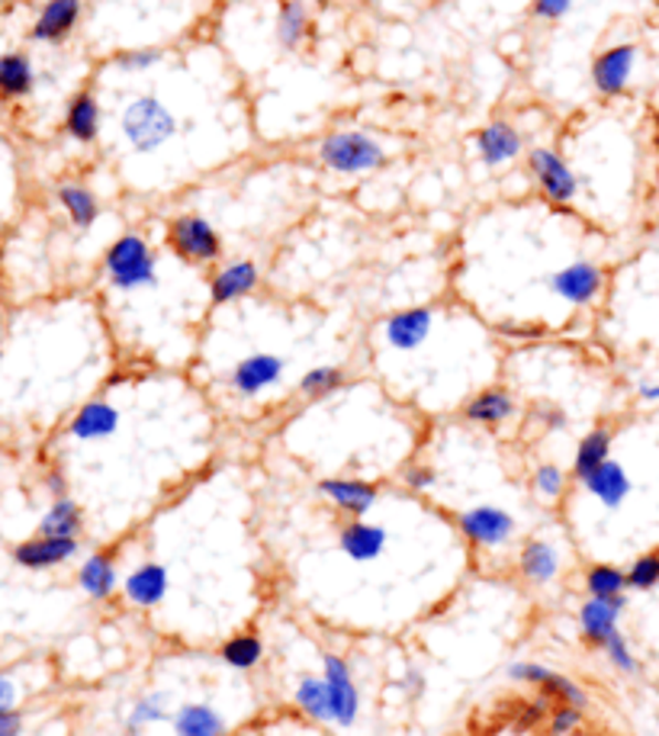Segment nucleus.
<instances>
[{
  "mask_svg": "<svg viewBox=\"0 0 659 736\" xmlns=\"http://www.w3.org/2000/svg\"><path fill=\"white\" fill-rule=\"evenodd\" d=\"M457 527L464 534V541L482 553L506 551L518 534V521L509 509L502 505H474V509H464L457 515Z\"/></svg>",
  "mask_w": 659,
  "mask_h": 736,
  "instance_id": "nucleus-5",
  "label": "nucleus"
},
{
  "mask_svg": "<svg viewBox=\"0 0 659 736\" xmlns=\"http://www.w3.org/2000/svg\"><path fill=\"white\" fill-rule=\"evenodd\" d=\"M220 660L235 672H252L264 660V640L245 630V633H232L220 647Z\"/></svg>",
  "mask_w": 659,
  "mask_h": 736,
  "instance_id": "nucleus-30",
  "label": "nucleus"
},
{
  "mask_svg": "<svg viewBox=\"0 0 659 736\" xmlns=\"http://www.w3.org/2000/svg\"><path fill=\"white\" fill-rule=\"evenodd\" d=\"M45 486H49V492H52L55 499H65V492H68V482H65L62 473H49Z\"/></svg>",
  "mask_w": 659,
  "mask_h": 736,
  "instance_id": "nucleus-50",
  "label": "nucleus"
},
{
  "mask_svg": "<svg viewBox=\"0 0 659 736\" xmlns=\"http://www.w3.org/2000/svg\"><path fill=\"white\" fill-rule=\"evenodd\" d=\"M77 20H81V0H49L30 36L36 42H62L72 36Z\"/></svg>",
  "mask_w": 659,
  "mask_h": 736,
  "instance_id": "nucleus-26",
  "label": "nucleus"
},
{
  "mask_svg": "<svg viewBox=\"0 0 659 736\" xmlns=\"http://www.w3.org/2000/svg\"><path fill=\"white\" fill-rule=\"evenodd\" d=\"M84 531V515L74 499H55L45 518L39 521V534L45 537H77Z\"/></svg>",
  "mask_w": 659,
  "mask_h": 736,
  "instance_id": "nucleus-33",
  "label": "nucleus"
},
{
  "mask_svg": "<svg viewBox=\"0 0 659 736\" xmlns=\"http://www.w3.org/2000/svg\"><path fill=\"white\" fill-rule=\"evenodd\" d=\"M634 68H637V45H630V42L608 45L592 62V84L602 97H618L627 90Z\"/></svg>",
  "mask_w": 659,
  "mask_h": 736,
  "instance_id": "nucleus-12",
  "label": "nucleus"
},
{
  "mask_svg": "<svg viewBox=\"0 0 659 736\" xmlns=\"http://www.w3.org/2000/svg\"><path fill=\"white\" fill-rule=\"evenodd\" d=\"M257 287H261V270L255 260H228V264H220L216 274L210 277V299L213 306H232L255 294Z\"/></svg>",
  "mask_w": 659,
  "mask_h": 736,
  "instance_id": "nucleus-14",
  "label": "nucleus"
},
{
  "mask_svg": "<svg viewBox=\"0 0 659 736\" xmlns=\"http://www.w3.org/2000/svg\"><path fill=\"white\" fill-rule=\"evenodd\" d=\"M474 146H477V154L482 158V164L502 168V164H509V161H514V158L521 154L524 142H521V132L514 129L512 122L496 119V122H489V126L479 129Z\"/></svg>",
  "mask_w": 659,
  "mask_h": 736,
  "instance_id": "nucleus-20",
  "label": "nucleus"
},
{
  "mask_svg": "<svg viewBox=\"0 0 659 736\" xmlns=\"http://www.w3.org/2000/svg\"><path fill=\"white\" fill-rule=\"evenodd\" d=\"M563 573V556L560 547L544 537H531L518 551V576L531 586H550Z\"/></svg>",
  "mask_w": 659,
  "mask_h": 736,
  "instance_id": "nucleus-17",
  "label": "nucleus"
},
{
  "mask_svg": "<svg viewBox=\"0 0 659 736\" xmlns=\"http://www.w3.org/2000/svg\"><path fill=\"white\" fill-rule=\"evenodd\" d=\"M319 158L334 174H366L386 161V151L361 129H341L322 139Z\"/></svg>",
  "mask_w": 659,
  "mask_h": 736,
  "instance_id": "nucleus-3",
  "label": "nucleus"
},
{
  "mask_svg": "<svg viewBox=\"0 0 659 736\" xmlns=\"http://www.w3.org/2000/svg\"><path fill=\"white\" fill-rule=\"evenodd\" d=\"M309 33V7L306 0H284L277 10V42L284 49H299Z\"/></svg>",
  "mask_w": 659,
  "mask_h": 736,
  "instance_id": "nucleus-34",
  "label": "nucleus"
},
{
  "mask_svg": "<svg viewBox=\"0 0 659 736\" xmlns=\"http://www.w3.org/2000/svg\"><path fill=\"white\" fill-rule=\"evenodd\" d=\"M344 386V370L338 364H319V367H309L299 383H296V393L302 399H326L331 393H338Z\"/></svg>",
  "mask_w": 659,
  "mask_h": 736,
  "instance_id": "nucleus-36",
  "label": "nucleus"
},
{
  "mask_svg": "<svg viewBox=\"0 0 659 736\" xmlns=\"http://www.w3.org/2000/svg\"><path fill=\"white\" fill-rule=\"evenodd\" d=\"M548 290L573 309L595 306L605 294V270L595 260H570L548 277Z\"/></svg>",
  "mask_w": 659,
  "mask_h": 736,
  "instance_id": "nucleus-9",
  "label": "nucleus"
},
{
  "mask_svg": "<svg viewBox=\"0 0 659 736\" xmlns=\"http://www.w3.org/2000/svg\"><path fill=\"white\" fill-rule=\"evenodd\" d=\"M123 139L136 148L139 154H151L158 148H164L178 136V116L168 110L158 97H136L119 119Z\"/></svg>",
  "mask_w": 659,
  "mask_h": 736,
  "instance_id": "nucleus-2",
  "label": "nucleus"
},
{
  "mask_svg": "<svg viewBox=\"0 0 659 736\" xmlns=\"http://www.w3.org/2000/svg\"><path fill=\"white\" fill-rule=\"evenodd\" d=\"M509 679L521 682V685H531L541 692V698L556 701V704H576V707H586L588 695L580 682H573L570 675L563 672H553L541 663H514L509 669Z\"/></svg>",
  "mask_w": 659,
  "mask_h": 736,
  "instance_id": "nucleus-11",
  "label": "nucleus"
},
{
  "mask_svg": "<svg viewBox=\"0 0 659 736\" xmlns=\"http://www.w3.org/2000/svg\"><path fill=\"white\" fill-rule=\"evenodd\" d=\"M544 714H548V698L528 701V704H521L518 724H521V727H534V724H541V717H544Z\"/></svg>",
  "mask_w": 659,
  "mask_h": 736,
  "instance_id": "nucleus-45",
  "label": "nucleus"
},
{
  "mask_svg": "<svg viewBox=\"0 0 659 736\" xmlns=\"http://www.w3.org/2000/svg\"><path fill=\"white\" fill-rule=\"evenodd\" d=\"M158 62H161V52H158V49H151V45L126 49V52H119V55H116V65H119L123 72H148V68H155Z\"/></svg>",
  "mask_w": 659,
  "mask_h": 736,
  "instance_id": "nucleus-42",
  "label": "nucleus"
},
{
  "mask_svg": "<svg viewBox=\"0 0 659 736\" xmlns=\"http://www.w3.org/2000/svg\"><path fill=\"white\" fill-rule=\"evenodd\" d=\"M637 399L647 405H659V380H647L637 386Z\"/></svg>",
  "mask_w": 659,
  "mask_h": 736,
  "instance_id": "nucleus-48",
  "label": "nucleus"
},
{
  "mask_svg": "<svg viewBox=\"0 0 659 736\" xmlns=\"http://www.w3.org/2000/svg\"><path fill=\"white\" fill-rule=\"evenodd\" d=\"M287 367L290 361L274 354V351H255V354H245L242 361H235V367L228 370V393L252 403L267 396L270 390L284 386L287 380Z\"/></svg>",
  "mask_w": 659,
  "mask_h": 736,
  "instance_id": "nucleus-4",
  "label": "nucleus"
},
{
  "mask_svg": "<svg viewBox=\"0 0 659 736\" xmlns=\"http://www.w3.org/2000/svg\"><path fill=\"white\" fill-rule=\"evenodd\" d=\"M573 10V0H531V13L544 23H556Z\"/></svg>",
  "mask_w": 659,
  "mask_h": 736,
  "instance_id": "nucleus-44",
  "label": "nucleus"
},
{
  "mask_svg": "<svg viewBox=\"0 0 659 736\" xmlns=\"http://www.w3.org/2000/svg\"><path fill=\"white\" fill-rule=\"evenodd\" d=\"M77 551H81L77 537H45V534H39V537L17 544L13 559L23 569H52V566H62V563L74 559Z\"/></svg>",
  "mask_w": 659,
  "mask_h": 736,
  "instance_id": "nucleus-19",
  "label": "nucleus"
},
{
  "mask_svg": "<svg viewBox=\"0 0 659 736\" xmlns=\"http://www.w3.org/2000/svg\"><path fill=\"white\" fill-rule=\"evenodd\" d=\"M168 589H171V576L161 563H139L123 583V598L139 611H151L168 598Z\"/></svg>",
  "mask_w": 659,
  "mask_h": 736,
  "instance_id": "nucleus-15",
  "label": "nucleus"
},
{
  "mask_svg": "<svg viewBox=\"0 0 659 736\" xmlns=\"http://www.w3.org/2000/svg\"><path fill=\"white\" fill-rule=\"evenodd\" d=\"M168 717V695L151 692L142 698L132 701L129 714H126V736H139L146 727H155Z\"/></svg>",
  "mask_w": 659,
  "mask_h": 736,
  "instance_id": "nucleus-37",
  "label": "nucleus"
},
{
  "mask_svg": "<svg viewBox=\"0 0 659 736\" xmlns=\"http://www.w3.org/2000/svg\"><path fill=\"white\" fill-rule=\"evenodd\" d=\"M602 650H605L608 663L615 665L618 672H624V675H637V672H640V663H637V657H634V650H630V640L624 637L621 630H618L615 637H608V643H605Z\"/></svg>",
  "mask_w": 659,
  "mask_h": 736,
  "instance_id": "nucleus-40",
  "label": "nucleus"
},
{
  "mask_svg": "<svg viewBox=\"0 0 659 736\" xmlns=\"http://www.w3.org/2000/svg\"><path fill=\"white\" fill-rule=\"evenodd\" d=\"M294 701L299 707V714H306L309 721H319V724H329V685L322 675H302L296 682Z\"/></svg>",
  "mask_w": 659,
  "mask_h": 736,
  "instance_id": "nucleus-32",
  "label": "nucleus"
},
{
  "mask_svg": "<svg viewBox=\"0 0 659 736\" xmlns=\"http://www.w3.org/2000/svg\"><path fill=\"white\" fill-rule=\"evenodd\" d=\"M435 326H438V312L432 306H408V309L386 316L376 326V338L383 341L386 351L412 354L428 344V338L435 334Z\"/></svg>",
  "mask_w": 659,
  "mask_h": 736,
  "instance_id": "nucleus-6",
  "label": "nucleus"
},
{
  "mask_svg": "<svg viewBox=\"0 0 659 736\" xmlns=\"http://www.w3.org/2000/svg\"><path fill=\"white\" fill-rule=\"evenodd\" d=\"M583 489H586L598 505H605L608 512H615V509H621L624 502H627L634 482H630L627 470H624L618 460H605L595 473H588V477L583 479Z\"/></svg>",
  "mask_w": 659,
  "mask_h": 736,
  "instance_id": "nucleus-22",
  "label": "nucleus"
},
{
  "mask_svg": "<svg viewBox=\"0 0 659 736\" xmlns=\"http://www.w3.org/2000/svg\"><path fill=\"white\" fill-rule=\"evenodd\" d=\"M17 698H20L17 682H13L10 675L0 672V711H13V707H17Z\"/></svg>",
  "mask_w": 659,
  "mask_h": 736,
  "instance_id": "nucleus-46",
  "label": "nucleus"
},
{
  "mask_svg": "<svg viewBox=\"0 0 659 736\" xmlns=\"http://www.w3.org/2000/svg\"><path fill=\"white\" fill-rule=\"evenodd\" d=\"M612 441H615V435H612V428H592L588 435H583V441L576 444V454H573V477L583 479L588 473H595L605 460H612Z\"/></svg>",
  "mask_w": 659,
  "mask_h": 736,
  "instance_id": "nucleus-29",
  "label": "nucleus"
},
{
  "mask_svg": "<svg viewBox=\"0 0 659 736\" xmlns=\"http://www.w3.org/2000/svg\"><path fill=\"white\" fill-rule=\"evenodd\" d=\"M338 551L344 553L351 563H376L383 553L390 551V531L376 521L351 518L338 531Z\"/></svg>",
  "mask_w": 659,
  "mask_h": 736,
  "instance_id": "nucleus-13",
  "label": "nucleus"
},
{
  "mask_svg": "<svg viewBox=\"0 0 659 736\" xmlns=\"http://www.w3.org/2000/svg\"><path fill=\"white\" fill-rule=\"evenodd\" d=\"M65 132L81 146H91L100 136V104L91 90H81L72 97L65 110Z\"/></svg>",
  "mask_w": 659,
  "mask_h": 736,
  "instance_id": "nucleus-27",
  "label": "nucleus"
},
{
  "mask_svg": "<svg viewBox=\"0 0 659 736\" xmlns=\"http://www.w3.org/2000/svg\"><path fill=\"white\" fill-rule=\"evenodd\" d=\"M59 203L65 206L68 220H72L77 228H91V225L97 222V216H100V203H97V196L81 184L59 186Z\"/></svg>",
  "mask_w": 659,
  "mask_h": 736,
  "instance_id": "nucleus-35",
  "label": "nucleus"
},
{
  "mask_svg": "<svg viewBox=\"0 0 659 736\" xmlns=\"http://www.w3.org/2000/svg\"><path fill=\"white\" fill-rule=\"evenodd\" d=\"M659 586V553H644L627 566V589L653 591Z\"/></svg>",
  "mask_w": 659,
  "mask_h": 736,
  "instance_id": "nucleus-39",
  "label": "nucleus"
},
{
  "mask_svg": "<svg viewBox=\"0 0 659 736\" xmlns=\"http://www.w3.org/2000/svg\"><path fill=\"white\" fill-rule=\"evenodd\" d=\"M621 611L624 605L618 601H602V598H586L580 608V633L588 647H605L608 637H615L621 630Z\"/></svg>",
  "mask_w": 659,
  "mask_h": 736,
  "instance_id": "nucleus-23",
  "label": "nucleus"
},
{
  "mask_svg": "<svg viewBox=\"0 0 659 736\" xmlns=\"http://www.w3.org/2000/svg\"><path fill=\"white\" fill-rule=\"evenodd\" d=\"M77 586L94 601H110L119 589V569H116L113 553H91L77 569Z\"/></svg>",
  "mask_w": 659,
  "mask_h": 736,
  "instance_id": "nucleus-25",
  "label": "nucleus"
},
{
  "mask_svg": "<svg viewBox=\"0 0 659 736\" xmlns=\"http://www.w3.org/2000/svg\"><path fill=\"white\" fill-rule=\"evenodd\" d=\"M405 689H408L412 695H422V692H425V679H422L418 669H408V675H405Z\"/></svg>",
  "mask_w": 659,
  "mask_h": 736,
  "instance_id": "nucleus-51",
  "label": "nucleus"
},
{
  "mask_svg": "<svg viewBox=\"0 0 659 736\" xmlns=\"http://www.w3.org/2000/svg\"><path fill=\"white\" fill-rule=\"evenodd\" d=\"M171 730L174 736H228V721L213 704L187 701L171 714Z\"/></svg>",
  "mask_w": 659,
  "mask_h": 736,
  "instance_id": "nucleus-24",
  "label": "nucleus"
},
{
  "mask_svg": "<svg viewBox=\"0 0 659 736\" xmlns=\"http://www.w3.org/2000/svg\"><path fill=\"white\" fill-rule=\"evenodd\" d=\"M588 598H602V601H618L627 605V573L621 566L612 563H595L586 573Z\"/></svg>",
  "mask_w": 659,
  "mask_h": 736,
  "instance_id": "nucleus-31",
  "label": "nucleus"
},
{
  "mask_svg": "<svg viewBox=\"0 0 659 736\" xmlns=\"http://www.w3.org/2000/svg\"><path fill=\"white\" fill-rule=\"evenodd\" d=\"M23 734V717L17 711H0V736Z\"/></svg>",
  "mask_w": 659,
  "mask_h": 736,
  "instance_id": "nucleus-47",
  "label": "nucleus"
},
{
  "mask_svg": "<svg viewBox=\"0 0 659 736\" xmlns=\"http://www.w3.org/2000/svg\"><path fill=\"white\" fill-rule=\"evenodd\" d=\"M435 482H438V473L428 463H408L403 470V486L412 492H428L435 489Z\"/></svg>",
  "mask_w": 659,
  "mask_h": 736,
  "instance_id": "nucleus-43",
  "label": "nucleus"
},
{
  "mask_svg": "<svg viewBox=\"0 0 659 736\" xmlns=\"http://www.w3.org/2000/svg\"><path fill=\"white\" fill-rule=\"evenodd\" d=\"M550 734L553 736H570L576 734L580 727H583V707H576V704H556L553 711H550Z\"/></svg>",
  "mask_w": 659,
  "mask_h": 736,
  "instance_id": "nucleus-41",
  "label": "nucleus"
},
{
  "mask_svg": "<svg viewBox=\"0 0 659 736\" xmlns=\"http://www.w3.org/2000/svg\"><path fill=\"white\" fill-rule=\"evenodd\" d=\"M36 87L33 62L20 52L0 55V100H23Z\"/></svg>",
  "mask_w": 659,
  "mask_h": 736,
  "instance_id": "nucleus-28",
  "label": "nucleus"
},
{
  "mask_svg": "<svg viewBox=\"0 0 659 736\" xmlns=\"http://www.w3.org/2000/svg\"><path fill=\"white\" fill-rule=\"evenodd\" d=\"M319 492L329 499L338 512H344V515L351 518L366 515V512L376 505V499H380V489H376L373 482L358 477L322 479V482H319Z\"/></svg>",
  "mask_w": 659,
  "mask_h": 736,
  "instance_id": "nucleus-16",
  "label": "nucleus"
},
{
  "mask_svg": "<svg viewBox=\"0 0 659 736\" xmlns=\"http://www.w3.org/2000/svg\"><path fill=\"white\" fill-rule=\"evenodd\" d=\"M322 679L329 685V724L354 727V721L361 714V692H358L351 663L341 653H326L322 657Z\"/></svg>",
  "mask_w": 659,
  "mask_h": 736,
  "instance_id": "nucleus-10",
  "label": "nucleus"
},
{
  "mask_svg": "<svg viewBox=\"0 0 659 736\" xmlns=\"http://www.w3.org/2000/svg\"><path fill=\"white\" fill-rule=\"evenodd\" d=\"M514 412H518V399L502 386H482L464 403V418L479 428H499L512 422Z\"/></svg>",
  "mask_w": 659,
  "mask_h": 736,
  "instance_id": "nucleus-18",
  "label": "nucleus"
},
{
  "mask_svg": "<svg viewBox=\"0 0 659 736\" xmlns=\"http://www.w3.org/2000/svg\"><path fill=\"white\" fill-rule=\"evenodd\" d=\"M541 422L548 425L550 431L566 428V415H563V408H544V412H541Z\"/></svg>",
  "mask_w": 659,
  "mask_h": 736,
  "instance_id": "nucleus-49",
  "label": "nucleus"
},
{
  "mask_svg": "<svg viewBox=\"0 0 659 736\" xmlns=\"http://www.w3.org/2000/svg\"><path fill=\"white\" fill-rule=\"evenodd\" d=\"M119 431V408L104 399H94V403H84L74 412L72 425H68V435L74 441H107Z\"/></svg>",
  "mask_w": 659,
  "mask_h": 736,
  "instance_id": "nucleus-21",
  "label": "nucleus"
},
{
  "mask_svg": "<svg viewBox=\"0 0 659 736\" xmlns=\"http://www.w3.org/2000/svg\"><path fill=\"white\" fill-rule=\"evenodd\" d=\"M528 171L534 178V184L541 190V196L553 206H570L580 196V178L576 171L566 164L563 154H556L553 148H531L528 151Z\"/></svg>",
  "mask_w": 659,
  "mask_h": 736,
  "instance_id": "nucleus-8",
  "label": "nucleus"
},
{
  "mask_svg": "<svg viewBox=\"0 0 659 736\" xmlns=\"http://www.w3.org/2000/svg\"><path fill=\"white\" fill-rule=\"evenodd\" d=\"M168 245L178 258L190 264H213L222 258V238L216 225L196 213L174 216L168 222Z\"/></svg>",
  "mask_w": 659,
  "mask_h": 736,
  "instance_id": "nucleus-7",
  "label": "nucleus"
},
{
  "mask_svg": "<svg viewBox=\"0 0 659 736\" xmlns=\"http://www.w3.org/2000/svg\"><path fill=\"white\" fill-rule=\"evenodd\" d=\"M531 489H534V495L544 499V502L563 499V492H566V473H563V467L541 463V467L534 470V477H531Z\"/></svg>",
  "mask_w": 659,
  "mask_h": 736,
  "instance_id": "nucleus-38",
  "label": "nucleus"
},
{
  "mask_svg": "<svg viewBox=\"0 0 659 736\" xmlns=\"http://www.w3.org/2000/svg\"><path fill=\"white\" fill-rule=\"evenodd\" d=\"M104 274L119 294H139L158 284V255L146 235L126 232L107 248Z\"/></svg>",
  "mask_w": 659,
  "mask_h": 736,
  "instance_id": "nucleus-1",
  "label": "nucleus"
}]
</instances>
